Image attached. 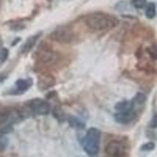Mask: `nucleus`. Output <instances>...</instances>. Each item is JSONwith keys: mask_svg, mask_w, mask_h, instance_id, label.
<instances>
[{"mask_svg": "<svg viewBox=\"0 0 157 157\" xmlns=\"http://www.w3.org/2000/svg\"><path fill=\"white\" fill-rule=\"evenodd\" d=\"M119 20L112 14L104 12H94L84 17V24L86 27L94 32L107 31L116 27Z\"/></svg>", "mask_w": 157, "mask_h": 157, "instance_id": "1", "label": "nucleus"}, {"mask_svg": "<svg viewBox=\"0 0 157 157\" xmlns=\"http://www.w3.org/2000/svg\"><path fill=\"white\" fill-rule=\"evenodd\" d=\"M101 132L98 129L91 127L86 131L82 141V148L89 156L94 157L100 152Z\"/></svg>", "mask_w": 157, "mask_h": 157, "instance_id": "2", "label": "nucleus"}, {"mask_svg": "<svg viewBox=\"0 0 157 157\" xmlns=\"http://www.w3.org/2000/svg\"><path fill=\"white\" fill-rule=\"evenodd\" d=\"M24 116L23 113L14 109L7 108L0 109V123L1 124H12L18 123Z\"/></svg>", "mask_w": 157, "mask_h": 157, "instance_id": "3", "label": "nucleus"}, {"mask_svg": "<svg viewBox=\"0 0 157 157\" xmlns=\"http://www.w3.org/2000/svg\"><path fill=\"white\" fill-rule=\"evenodd\" d=\"M109 157H125L127 155V148L119 141H111L107 144L105 149Z\"/></svg>", "mask_w": 157, "mask_h": 157, "instance_id": "4", "label": "nucleus"}, {"mask_svg": "<svg viewBox=\"0 0 157 157\" xmlns=\"http://www.w3.org/2000/svg\"><path fill=\"white\" fill-rule=\"evenodd\" d=\"M50 38L61 43H71L75 39V35L68 29H58L50 34Z\"/></svg>", "mask_w": 157, "mask_h": 157, "instance_id": "5", "label": "nucleus"}, {"mask_svg": "<svg viewBox=\"0 0 157 157\" xmlns=\"http://www.w3.org/2000/svg\"><path fill=\"white\" fill-rule=\"evenodd\" d=\"M29 109L32 113L36 115L45 116L50 113V105L40 98H35L29 103Z\"/></svg>", "mask_w": 157, "mask_h": 157, "instance_id": "6", "label": "nucleus"}, {"mask_svg": "<svg viewBox=\"0 0 157 157\" xmlns=\"http://www.w3.org/2000/svg\"><path fill=\"white\" fill-rule=\"evenodd\" d=\"M137 115V112L134 110L127 111V112H117L114 115L116 122L121 124H127L132 121Z\"/></svg>", "mask_w": 157, "mask_h": 157, "instance_id": "7", "label": "nucleus"}, {"mask_svg": "<svg viewBox=\"0 0 157 157\" xmlns=\"http://www.w3.org/2000/svg\"><path fill=\"white\" fill-rule=\"evenodd\" d=\"M33 84V80L31 78H19L15 82L16 90L13 92V94H19L27 91Z\"/></svg>", "mask_w": 157, "mask_h": 157, "instance_id": "8", "label": "nucleus"}, {"mask_svg": "<svg viewBox=\"0 0 157 157\" xmlns=\"http://www.w3.org/2000/svg\"><path fill=\"white\" fill-rule=\"evenodd\" d=\"M39 61L44 64H53L57 61V55L53 50L49 49H42L38 54Z\"/></svg>", "mask_w": 157, "mask_h": 157, "instance_id": "9", "label": "nucleus"}, {"mask_svg": "<svg viewBox=\"0 0 157 157\" xmlns=\"http://www.w3.org/2000/svg\"><path fill=\"white\" fill-rule=\"evenodd\" d=\"M56 80L54 76L48 74H43L39 77L38 86L40 90H47L55 84Z\"/></svg>", "mask_w": 157, "mask_h": 157, "instance_id": "10", "label": "nucleus"}, {"mask_svg": "<svg viewBox=\"0 0 157 157\" xmlns=\"http://www.w3.org/2000/svg\"><path fill=\"white\" fill-rule=\"evenodd\" d=\"M41 36L40 34H36L34 36H32L31 37H29L27 39V41L25 42V43L24 44L23 47H22V53L24 54H27L33 48L36 43H37L38 39H39V37Z\"/></svg>", "mask_w": 157, "mask_h": 157, "instance_id": "11", "label": "nucleus"}, {"mask_svg": "<svg viewBox=\"0 0 157 157\" xmlns=\"http://www.w3.org/2000/svg\"><path fill=\"white\" fill-rule=\"evenodd\" d=\"M131 101H132L133 107H134V110L137 112V109H141L145 105V101H146V97L144 94L138 93L134 96V98H133V100Z\"/></svg>", "mask_w": 157, "mask_h": 157, "instance_id": "12", "label": "nucleus"}, {"mask_svg": "<svg viewBox=\"0 0 157 157\" xmlns=\"http://www.w3.org/2000/svg\"><path fill=\"white\" fill-rule=\"evenodd\" d=\"M68 124L71 127L75 129V130H82L85 128L86 124L78 118H76L74 116H69L68 118Z\"/></svg>", "mask_w": 157, "mask_h": 157, "instance_id": "13", "label": "nucleus"}, {"mask_svg": "<svg viewBox=\"0 0 157 157\" xmlns=\"http://www.w3.org/2000/svg\"><path fill=\"white\" fill-rule=\"evenodd\" d=\"M115 109L117 112H127V111L134 110L131 101H123L118 102L115 106Z\"/></svg>", "mask_w": 157, "mask_h": 157, "instance_id": "14", "label": "nucleus"}, {"mask_svg": "<svg viewBox=\"0 0 157 157\" xmlns=\"http://www.w3.org/2000/svg\"><path fill=\"white\" fill-rule=\"evenodd\" d=\"M145 16L148 19H153L156 16V8L154 2H149L145 7Z\"/></svg>", "mask_w": 157, "mask_h": 157, "instance_id": "15", "label": "nucleus"}, {"mask_svg": "<svg viewBox=\"0 0 157 157\" xmlns=\"http://www.w3.org/2000/svg\"><path fill=\"white\" fill-rule=\"evenodd\" d=\"M6 135L0 133V152H4L9 145V138Z\"/></svg>", "mask_w": 157, "mask_h": 157, "instance_id": "16", "label": "nucleus"}, {"mask_svg": "<svg viewBox=\"0 0 157 157\" xmlns=\"http://www.w3.org/2000/svg\"><path fill=\"white\" fill-rule=\"evenodd\" d=\"M147 0H131V4L136 9H142L146 6Z\"/></svg>", "mask_w": 157, "mask_h": 157, "instance_id": "17", "label": "nucleus"}, {"mask_svg": "<svg viewBox=\"0 0 157 157\" xmlns=\"http://www.w3.org/2000/svg\"><path fill=\"white\" fill-rule=\"evenodd\" d=\"M9 57V50L6 48H0V64L6 61Z\"/></svg>", "mask_w": 157, "mask_h": 157, "instance_id": "18", "label": "nucleus"}, {"mask_svg": "<svg viewBox=\"0 0 157 157\" xmlns=\"http://www.w3.org/2000/svg\"><path fill=\"white\" fill-rule=\"evenodd\" d=\"M155 143L150 141V142H148L146 143V144H145V145H143L142 146H141V149L142 150V151H152V150H153L154 148H155Z\"/></svg>", "mask_w": 157, "mask_h": 157, "instance_id": "19", "label": "nucleus"}, {"mask_svg": "<svg viewBox=\"0 0 157 157\" xmlns=\"http://www.w3.org/2000/svg\"><path fill=\"white\" fill-rule=\"evenodd\" d=\"M150 127L151 128H156L157 127V114L155 113V114L153 115V116H152V120H151V122H150Z\"/></svg>", "mask_w": 157, "mask_h": 157, "instance_id": "20", "label": "nucleus"}, {"mask_svg": "<svg viewBox=\"0 0 157 157\" xmlns=\"http://www.w3.org/2000/svg\"><path fill=\"white\" fill-rule=\"evenodd\" d=\"M6 78H7L6 75H5V74H0V83L3 82L4 80H6Z\"/></svg>", "mask_w": 157, "mask_h": 157, "instance_id": "21", "label": "nucleus"}]
</instances>
